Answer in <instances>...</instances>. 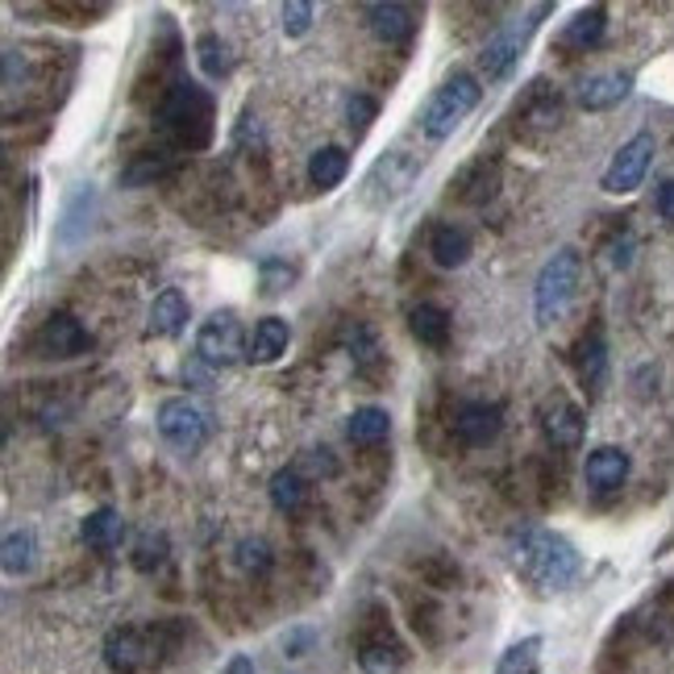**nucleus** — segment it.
<instances>
[{"label":"nucleus","mask_w":674,"mask_h":674,"mask_svg":"<svg viewBox=\"0 0 674 674\" xmlns=\"http://www.w3.org/2000/svg\"><path fill=\"white\" fill-rule=\"evenodd\" d=\"M495 167H488V159H479L475 167H466L463 175H458V196H463L466 205H483L491 200V192H495Z\"/></svg>","instance_id":"obj_30"},{"label":"nucleus","mask_w":674,"mask_h":674,"mask_svg":"<svg viewBox=\"0 0 674 674\" xmlns=\"http://www.w3.org/2000/svg\"><path fill=\"white\" fill-rule=\"evenodd\" d=\"M583 479L596 491H616L628 479V454L621 445H600L587 454L583 463Z\"/></svg>","instance_id":"obj_15"},{"label":"nucleus","mask_w":674,"mask_h":674,"mask_svg":"<svg viewBox=\"0 0 674 674\" xmlns=\"http://www.w3.org/2000/svg\"><path fill=\"white\" fill-rule=\"evenodd\" d=\"M633 93V75L628 71H600V75H587L579 84V100L587 113H604V109H616L625 96Z\"/></svg>","instance_id":"obj_12"},{"label":"nucleus","mask_w":674,"mask_h":674,"mask_svg":"<svg viewBox=\"0 0 674 674\" xmlns=\"http://www.w3.org/2000/svg\"><path fill=\"white\" fill-rule=\"evenodd\" d=\"M233 562H237L242 575H267L275 554H271V546H267L262 537H242V541L233 546Z\"/></svg>","instance_id":"obj_32"},{"label":"nucleus","mask_w":674,"mask_h":674,"mask_svg":"<svg viewBox=\"0 0 674 674\" xmlns=\"http://www.w3.org/2000/svg\"><path fill=\"white\" fill-rule=\"evenodd\" d=\"M196 63H200V71H205L209 79H221V75H230V71H233L230 42H221L217 34H205V38H196Z\"/></svg>","instance_id":"obj_31"},{"label":"nucleus","mask_w":674,"mask_h":674,"mask_svg":"<svg viewBox=\"0 0 674 674\" xmlns=\"http://www.w3.org/2000/svg\"><path fill=\"white\" fill-rule=\"evenodd\" d=\"M504 429V408L488 404V400H466L454 408V433L463 445H488L500 438Z\"/></svg>","instance_id":"obj_10"},{"label":"nucleus","mask_w":674,"mask_h":674,"mask_svg":"<svg viewBox=\"0 0 674 674\" xmlns=\"http://www.w3.org/2000/svg\"><path fill=\"white\" fill-rule=\"evenodd\" d=\"M187 326V301L180 287H163L155 304H150V333L155 338H175V333H184Z\"/></svg>","instance_id":"obj_19"},{"label":"nucleus","mask_w":674,"mask_h":674,"mask_svg":"<svg viewBox=\"0 0 674 674\" xmlns=\"http://www.w3.org/2000/svg\"><path fill=\"white\" fill-rule=\"evenodd\" d=\"M420 163L413 159V155H404V150H392L388 159H379L371 171V187H379L388 200H395V196H404L408 187H413V180H417Z\"/></svg>","instance_id":"obj_16"},{"label":"nucleus","mask_w":674,"mask_h":674,"mask_svg":"<svg viewBox=\"0 0 674 674\" xmlns=\"http://www.w3.org/2000/svg\"><path fill=\"white\" fill-rule=\"evenodd\" d=\"M4 575H29L34 562H38V537L34 529H13L4 537Z\"/></svg>","instance_id":"obj_29"},{"label":"nucleus","mask_w":674,"mask_h":674,"mask_svg":"<svg viewBox=\"0 0 674 674\" xmlns=\"http://www.w3.org/2000/svg\"><path fill=\"white\" fill-rule=\"evenodd\" d=\"M579 280H583V258L579 250H559L534 283V317L541 329L559 326L562 317L571 313V304L579 296Z\"/></svg>","instance_id":"obj_3"},{"label":"nucleus","mask_w":674,"mask_h":674,"mask_svg":"<svg viewBox=\"0 0 674 674\" xmlns=\"http://www.w3.org/2000/svg\"><path fill=\"white\" fill-rule=\"evenodd\" d=\"M38 350L47 358H79V354L93 350V333L71 313H54V317H47V326L38 329Z\"/></svg>","instance_id":"obj_11"},{"label":"nucleus","mask_w":674,"mask_h":674,"mask_svg":"<svg viewBox=\"0 0 674 674\" xmlns=\"http://www.w3.org/2000/svg\"><path fill=\"white\" fill-rule=\"evenodd\" d=\"M159 125L175 146L205 150L212 142V96L192 79H171L159 100Z\"/></svg>","instance_id":"obj_2"},{"label":"nucleus","mask_w":674,"mask_h":674,"mask_svg":"<svg viewBox=\"0 0 674 674\" xmlns=\"http://www.w3.org/2000/svg\"><path fill=\"white\" fill-rule=\"evenodd\" d=\"M93 212H96V192L93 184H79L75 192H71L68 209H63V221H59V230H54V237H59V246H75L84 233L93 230Z\"/></svg>","instance_id":"obj_17"},{"label":"nucleus","mask_w":674,"mask_h":674,"mask_svg":"<svg viewBox=\"0 0 674 674\" xmlns=\"http://www.w3.org/2000/svg\"><path fill=\"white\" fill-rule=\"evenodd\" d=\"M388 433H392V417H388V408H375V404L354 408V417H350V425H346V438L354 445H375V442H383Z\"/></svg>","instance_id":"obj_27"},{"label":"nucleus","mask_w":674,"mask_h":674,"mask_svg":"<svg viewBox=\"0 0 674 674\" xmlns=\"http://www.w3.org/2000/svg\"><path fill=\"white\" fill-rule=\"evenodd\" d=\"M608 29V13L600 9V4H591V9H583V13H575V22L562 29V47L571 50H591L600 47V38H604Z\"/></svg>","instance_id":"obj_24"},{"label":"nucleus","mask_w":674,"mask_h":674,"mask_svg":"<svg viewBox=\"0 0 674 674\" xmlns=\"http://www.w3.org/2000/svg\"><path fill=\"white\" fill-rule=\"evenodd\" d=\"M479 79L470 75V71H458V75H450L438 93L425 100V109H420V134L429 142H445L458 125H463L466 117L475 113V105H479Z\"/></svg>","instance_id":"obj_4"},{"label":"nucleus","mask_w":674,"mask_h":674,"mask_svg":"<svg viewBox=\"0 0 674 674\" xmlns=\"http://www.w3.org/2000/svg\"><path fill=\"white\" fill-rule=\"evenodd\" d=\"M163 171H167V155H155V159H134L121 180H125L130 187H142V184H150V180H159Z\"/></svg>","instance_id":"obj_37"},{"label":"nucleus","mask_w":674,"mask_h":674,"mask_svg":"<svg viewBox=\"0 0 674 674\" xmlns=\"http://www.w3.org/2000/svg\"><path fill=\"white\" fill-rule=\"evenodd\" d=\"M404 662H408V653H404V646L395 641L392 633H383V637L358 646V666H363V674H400Z\"/></svg>","instance_id":"obj_21"},{"label":"nucleus","mask_w":674,"mask_h":674,"mask_svg":"<svg viewBox=\"0 0 674 674\" xmlns=\"http://www.w3.org/2000/svg\"><path fill=\"white\" fill-rule=\"evenodd\" d=\"M575 371H579L583 388L600 392L604 388V371H608V346L600 333H587L579 346H575Z\"/></svg>","instance_id":"obj_23"},{"label":"nucleus","mask_w":674,"mask_h":674,"mask_svg":"<svg viewBox=\"0 0 674 674\" xmlns=\"http://www.w3.org/2000/svg\"><path fill=\"white\" fill-rule=\"evenodd\" d=\"M246 338H242V321L233 308L212 313L209 321L196 333V358L209 363V367H233L237 358H246Z\"/></svg>","instance_id":"obj_8"},{"label":"nucleus","mask_w":674,"mask_h":674,"mask_svg":"<svg viewBox=\"0 0 674 674\" xmlns=\"http://www.w3.org/2000/svg\"><path fill=\"white\" fill-rule=\"evenodd\" d=\"M537 658H541V637H525L500 658L495 674H537Z\"/></svg>","instance_id":"obj_33"},{"label":"nucleus","mask_w":674,"mask_h":674,"mask_svg":"<svg viewBox=\"0 0 674 674\" xmlns=\"http://www.w3.org/2000/svg\"><path fill=\"white\" fill-rule=\"evenodd\" d=\"M346 113H350V125H354V130L363 134V130H367V125L375 121V117H379V105H375L371 96L354 93V96L346 100Z\"/></svg>","instance_id":"obj_38"},{"label":"nucleus","mask_w":674,"mask_h":674,"mask_svg":"<svg viewBox=\"0 0 674 674\" xmlns=\"http://www.w3.org/2000/svg\"><path fill=\"white\" fill-rule=\"evenodd\" d=\"M292 280H296V267H287L283 258H262V292L267 296H280Z\"/></svg>","instance_id":"obj_36"},{"label":"nucleus","mask_w":674,"mask_h":674,"mask_svg":"<svg viewBox=\"0 0 674 674\" xmlns=\"http://www.w3.org/2000/svg\"><path fill=\"white\" fill-rule=\"evenodd\" d=\"M79 537H84V546H88V550L109 554V550H117V546L125 541V520H121V512L117 508H96V512L84 516Z\"/></svg>","instance_id":"obj_18"},{"label":"nucleus","mask_w":674,"mask_h":674,"mask_svg":"<svg viewBox=\"0 0 674 674\" xmlns=\"http://www.w3.org/2000/svg\"><path fill=\"white\" fill-rule=\"evenodd\" d=\"M163 562H167V537L163 534H142L138 546H134V571L155 575Z\"/></svg>","instance_id":"obj_34"},{"label":"nucleus","mask_w":674,"mask_h":674,"mask_svg":"<svg viewBox=\"0 0 674 674\" xmlns=\"http://www.w3.org/2000/svg\"><path fill=\"white\" fill-rule=\"evenodd\" d=\"M408 329H413V338H417L420 346L442 350L450 342V313H445L442 304H413Z\"/></svg>","instance_id":"obj_22"},{"label":"nucleus","mask_w":674,"mask_h":674,"mask_svg":"<svg viewBox=\"0 0 674 674\" xmlns=\"http://www.w3.org/2000/svg\"><path fill=\"white\" fill-rule=\"evenodd\" d=\"M429 255H433L438 267L454 271V267H463L466 258H470V237L458 225H438L433 237H429Z\"/></svg>","instance_id":"obj_25"},{"label":"nucleus","mask_w":674,"mask_h":674,"mask_svg":"<svg viewBox=\"0 0 674 674\" xmlns=\"http://www.w3.org/2000/svg\"><path fill=\"white\" fill-rule=\"evenodd\" d=\"M313 4L308 0H287L280 9V17H283V34L287 38H301V34H308V25H313Z\"/></svg>","instance_id":"obj_35"},{"label":"nucleus","mask_w":674,"mask_h":674,"mask_svg":"<svg viewBox=\"0 0 674 674\" xmlns=\"http://www.w3.org/2000/svg\"><path fill=\"white\" fill-rule=\"evenodd\" d=\"M346 171H350V155L342 146H321L308 159V180H313V187H321V192H333V187L346 180Z\"/></svg>","instance_id":"obj_26"},{"label":"nucleus","mask_w":674,"mask_h":674,"mask_svg":"<svg viewBox=\"0 0 674 674\" xmlns=\"http://www.w3.org/2000/svg\"><path fill=\"white\" fill-rule=\"evenodd\" d=\"M304 500H308V475H304L301 466L275 470V479H271V504L280 512H301Z\"/></svg>","instance_id":"obj_28"},{"label":"nucleus","mask_w":674,"mask_h":674,"mask_svg":"<svg viewBox=\"0 0 674 674\" xmlns=\"http://www.w3.org/2000/svg\"><path fill=\"white\" fill-rule=\"evenodd\" d=\"M25 75L22 50H4V88H17V79Z\"/></svg>","instance_id":"obj_41"},{"label":"nucleus","mask_w":674,"mask_h":674,"mask_svg":"<svg viewBox=\"0 0 674 674\" xmlns=\"http://www.w3.org/2000/svg\"><path fill=\"white\" fill-rule=\"evenodd\" d=\"M546 13H554V4H534L520 22H508L495 38H488V47L479 54V68H483L488 79H504L516 68V59H520V50L529 42V34L537 29V17H546Z\"/></svg>","instance_id":"obj_7"},{"label":"nucleus","mask_w":674,"mask_h":674,"mask_svg":"<svg viewBox=\"0 0 674 674\" xmlns=\"http://www.w3.org/2000/svg\"><path fill=\"white\" fill-rule=\"evenodd\" d=\"M658 212H662L666 221H674V180H666V184L658 187Z\"/></svg>","instance_id":"obj_42"},{"label":"nucleus","mask_w":674,"mask_h":674,"mask_svg":"<svg viewBox=\"0 0 674 674\" xmlns=\"http://www.w3.org/2000/svg\"><path fill=\"white\" fill-rule=\"evenodd\" d=\"M292 342V326L283 317H262L250 333V346H246V358L250 363H275L283 350Z\"/></svg>","instance_id":"obj_20"},{"label":"nucleus","mask_w":674,"mask_h":674,"mask_svg":"<svg viewBox=\"0 0 674 674\" xmlns=\"http://www.w3.org/2000/svg\"><path fill=\"white\" fill-rule=\"evenodd\" d=\"M301 470L304 475H338V463H333V454L329 450H308L304 454V463H301Z\"/></svg>","instance_id":"obj_39"},{"label":"nucleus","mask_w":674,"mask_h":674,"mask_svg":"<svg viewBox=\"0 0 674 674\" xmlns=\"http://www.w3.org/2000/svg\"><path fill=\"white\" fill-rule=\"evenodd\" d=\"M159 433H163V442L171 450H180V454H196L205 438H209V417H205V408L200 404H192L187 395H171L159 404Z\"/></svg>","instance_id":"obj_6"},{"label":"nucleus","mask_w":674,"mask_h":674,"mask_svg":"<svg viewBox=\"0 0 674 674\" xmlns=\"http://www.w3.org/2000/svg\"><path fill=\"white\" fill-rule=\"evenodd\" d=\"M653 163V134H633V138L612 155V163L604 171V192L612 196H628V192H637L641 180H646V171Z\"/></svg>","instance_id":"obj_9"},{"label":"nucleus","mask_w":674,"mask_h":674,"mask_svg":"<svg viewBox=\"0 0 674 674\" xmlns=\"http://www.w3.org/2000/svg\"><path fill=\"white\" fill-rule=\"evenodd\" d=\"M508 562L512 571L525 583H534L537 591H566L571 583L579 579L583 559L579 550L554 529L541 525H520L508 534Z\"/></svg>","instance_id":"obj_1"},{"label":"nucleus","mask_w":674,"mask_h":674,"mask_svg":"<svg viewBox=\"0 0 674 674\" xmlns=\"http://www.w3.org/2000/svg\"><path fill=\"white\" fill-rule=\"evenodd\" d=\"M633 250H637V242H633V233H621V237H612V242H608V262L625 271L628 262H633Z\"/></svg>","instance_id":"obj_40"},{"label":"nucleus","mask_w":674,"mask_h":674,"mask_svg":"<svg viewBox=\"0 0 674 674\" xmlns=\"http://www.w3.org/2000/svg\"><path fill=\"white\" fill-rule=\"evenodd\" d=\"M367 25L383 47H404L417 29V9L413 4H367Z\"/></svg>","instance_id":"obj_13"},{"label":"nucleus","mask_w":674,"mask_h":674,"mask_svg":"<svg viewBox=\"0 0 674 674\" xmlns=\"http://www.w3.org/2000/svg\"><path fill=\"white\" fill-rule=\"evenodd\" d=\"M171 625H159V628H134V625H121L113 628L109 637H105V662H109V671L117 674H138L142 666H150V662H159L167 650H171Z\"/></svg>","instance_id":"obj_5"},{"label":"nucleus","mask_w":674,"mask_h":674,"mask_svg":"<svg viewBox=\"0 0 674 674\" xmlns=\"http://www.w3.org/2000/svg\"><path fill=\"white\" fill-rule=\"evenodd\" d=\"M541 429L559 450H575L583 442V413L566 400V395H550L541 404Z\"/></svg>","instance_id":"obj_14"},{"label":"nucleus","mask_w":674,"mask_h":674,"mask_svg":"<svg viewBox=\"0 0 674 674\" xmlns=\"http://www.w3.org/2000/svg\"><path fill=\"white\" fill-rule=\"evenodd\" d=\"M225 674H258L255 662L246 658V653H237V658H230V666H225Z\"/></svg>","instance_id":"obj_43"}]
</instances>
